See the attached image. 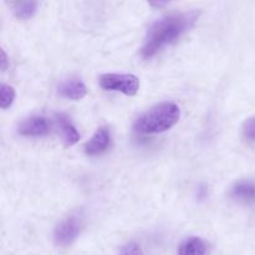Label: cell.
I'll use <instances>...</instances> for the list:
<instances>
[{"instance_id":"cell-1","label":"cell","mask_w":255,"mask_h":255,"mask_svg":"<svg viewBox=\"0 0 255 255\" xmlns=\"http://www.w3.org/2000/svg\"><path fill=\"white\" fill-rule=\"evenodd\" d=\"M198 19V11L173 12L154 21L148 29L141 52L144 59L154 56L162 47L167 46L191 29Z\"/></svg>"},{"instance_id":"cell-2","label":"cell","mask_w":255,"mask_h":255,"mask_svg":"<svg viewBox=\"0 0 255 255\" xmlns=\"http://www.w3.org/2000/svg\"><path fill=\"white\" fill-rule=\"evenodd\" d=\"M181 110L173 102H161L136 120L134 131L138 133L153 134L162 133L171 129L178 122Z\"/></svg>"},{"instance_id":"cell-3","label":"cell","mask_w":255,"mask_h":255,"mask_svg":"<svg viewBox=\"0 0 255 255\" xmlns=\"http://www.w3.org/2000/svg\"><path fill=\"white\" fill-rule=\"evenodd\" d=\"M99 84L106 91H117L126 96L138 92L139 80L132 74H105L99 77Z\"/></svg>"},{"instance_id":"cell-4","label":"cell","mask_w":255,"mask_h":255,"mask_svg":"<svg viewBox=\"0 0 255 255\" xmlns=\"http://www.w3.org/2000/svg\"><path fill=\"white\" fill-rule=\"evenodd\" d=\"M81 232V221L79 217L70 216L60 222L55 228L54 239L59 247H67L79 237Z\"/></svg>"},{"instance_id":"cell-5","label":"cell","mask_w":255,"mask_h":255,"mask_svg":"<svg viewBox=\"0 0 255 255\" xmlns=\"http://www.w3.org/2000/svg\"><path fill=\"white\" fill-rule=\"evenodd\" d=\"M17 132L26 137H42L50 133L49 122L42 116H31L20 122Z\"/></svg>"},{"instance_id":"cell-6","label":"cell","mask_w":255,"mask_h":255,"mask_svg":"<svg viewBox=\"0 0 255 255\" xmlns=\"http://www.w3.org/2000/svg\"><path fill=\"white\" fill-rule=\"evenodd\" d=\"M111 143V134L106 127H101L95 132L94 136L90 138V141L85 144V152L87 156H99L104 153Z\"/></svg>"},{"instance_id":"cell-7","label":"cell","mask_w":255,"mask_h":255,"mask_svg":"<svg viewBox=\"0 0 255 255\" xmlns=\"http://www.w3.org/2000/svg\"><path fill=\"white\" fill-rule=\"evenodd\" d=\"M59 94L60 96L65 97V99L74 100H82L87 95V87L84 84L81 79L77 77H72V79L65 80L59 85Z\"/></svg>"},{"instance_id":"cell-8","label":"cell","mask_w":255,"mask_h":255,"mask_svg":"<svg viewBox=\"0 0 255 255\" xmlns=\"http://www.w3.org/2000/svg\"><path fill=\"white\" fill-rule=\"evenodd\" d=\"M232 198L247 206H255V182L241 181L234 184L231 192Z\"/></svg>"},{"instance_id":"cell-9","label":"cell","mask_w":255,"mask_h":255,"mask_svg":"<svg viewBox=\"0 0 255 255\" xmlns=\"http://www.w3.org/2000/svg\"><path fill=\"white\" fill-rule=\"evenodd\" d=\"M55 119H56L57 126L61 129L65 143H66L67 146L76 144L77 142L80 141V133L77 132L76 127L74 126V124L71 122L70 117L66 116L65 114H56L55 115Z\"/></svg>"},{"instance_id":"cell-10","label":"cell","mask_w":255,"mask_h":255,"mask_svg":"<svg viewBox=\"0 0 255 255\" xmlns=\"http://www.w3.org/2000/svg\"><path fill=\"white\" fill-rule=\"evenodd\" d=\"M206 243L198 237H189L178 247V255H206Z\"/></svg>"},{"instance_id":"cell-11","label":"cell","mask_w":255,"mask_h":255,"mask_svg":"<svg viewBox=\"0 0 255 255\" xmlns=\"http://www.w3.org/2000/svg\"><path fill=\"white\" fill-rule=\"evenodd\" d=\"M14 6V12L16 17L21 20L30 19L35 14L37 7V2L35 1H17L12 4Z\"/></svg>"},{"instance_id":"cell-12","label":"cell","mask_w":255,"mask_h":255,"mask_svg":"<svg viewBox=\"0 0 255 255\" xmlns=\"http://www.w3.org/2000/svg\"><path fill=\"white\" fill-rule=\"evenodd\" d=\"M15 100V90L9 85L1 84L0 86V106L1 109H7L12 105Z\"/></svg>"},{"instance_id":"cell-13","label":"cell","mask_w":255,"mask_h":255,"mask_svg":"<svg viewBox=\"0 0 255 255\" xmlns=\"http://www.w3.org/2000/svg\"><path fill=\"white\" fill-rule=\"evenodd\" d=\"M119 255H143V252L137 243H128L121 249Z\"/></svg>"},{"instance_id":"cell-14","label":"cell","mask_w":255,"mask_h":255,"mask_svg":"<svg viewBox=\"0 0 255 255\" xmlns=\"http://www.w3.org/2000/svg\"><path fill=\"white\" fill-rule=\"evenodd\" d=\"M244 136L249 139H255V117H252L244 124Z\"/></svg>"},{"instance_id":"cell-15","label":"cell","mask_w":255,"mask_h":255,"mask_svg":"<svg viewBox=\"0 0 255 255\" xmlns=\"http://www.w3.org/2000/svg\"><path fill=\"white\" fill-rule=\"evenodd\" d=\"M7 67V56L6 54H5L4 50H1V70L2 71H5Z\"/></svg>"},{"instance_id":"cell-16","label":"cell","mask_w":255,"mask_h":255,"mask_svg":"<svg viewBox=\"0 0 255 255\" xmlns=\"http://www.w3.org/2000/svg\"><path fill=\"white\" fill-rule=\"evenodd\" d=\"M167 2H152L151 5H156V6H163V5H166Z\"/></svg>"}]
</instances>
